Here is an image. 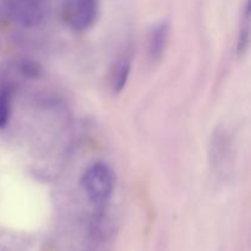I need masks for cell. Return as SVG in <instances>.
I'll return each instance as SVG.
<instances>
[{
    "mask_svg": "<svg viewBox=\"0 0 251 251\" xmlns=\"http://www.w3.org/2000/svg\"><path fill=\"white\" fill-rule=\"evenodd\" d=\"M100 9V0H64L61 16L73 31L83 32L96 24Z\"/></svg>",
    "mask_w": 251,
    "mask_h": 251,
    "instance_id": "7a4b0ae2",
    "label": "cell"
},
{
    "mask_svg": "<svg viewBox=\"0 0 251 251\" xmlns=\"http://www.w3.org/2000/svg\"><path fill=\"white\" fill-rule=\"evenodd\" d=\"M11 19L22 27H36L43 21L48 0H5Z\"/></svg>",
    "mask_w": 251,
    "mask_h": 251,
    "instance_id": "3957f363",
    "label": "cell"
},
{
    "mask_svg": "<svg viewBox=\"0 0 251 251\" xmlns=\"http://www.w3.org/2000/svg\"><path fill=\"white\" fill-rule=\"evenodd\" d=\"M250 0H247L243 15V22L240 26L239 34L237 41V53L239 56H243L247 53L250 43Z\"/></svg>",
    "mask_w": 251,
    "mask_h": 251,
    "instance_id": "8992f818",
    "label": "cell"
},
{
    "mask_svg": "<svg viewBox=\"0 0 251 251\" xmlns=\"http://www.w3.org/2000/svg\"><path fill=\"white\" fill-rule=\"evenodd\" d=\"M81 184L88 201L102 207L109 202L114 193L115 174L107 163L96 162L86 169Z\"/></svg>",
    "mask_w": 251,
    "mask_h": 251,
    "instance_id": "6da1fadb",
    "label": "cell"
},
{
    "mask_svg": "<svg viewBox=\"0 0 251 251\" xmlns=\"http://www.w3.org/2000/svg\"><path fill=\"white\" fill-rule=\"evenodd\" d=\"M130 71H131V61L126 56H123L115 63L112 74V88L115 93H120L124 90L129 80Z\"/></svg>",
    "mask_w": 251,
    "mask_h": 251,
    "instance_id": "5b68a950",
    "label": "cell"
},
{
    "mask_svg": "<svg viewBox=\"0 0 251 251\" xmlns=\"http://www.w3.org/2000/svg\"><path fill=\"white\" fill-rule=\"evenodd\" d=\"M171 34V25L168 21H161L154 25L149 37V56L151 60L157 61L163 56Z\"/></svg>",
    "mask_w": 251,
    "mask_h": 251,
    "instance_id": "277c9868",
    "label": "cell"
},
{
    "mask_svg": "<svg viewBox=\"0 0 251 251\" xmlns=\"http://www.w3.org/2000/svg\"><path fill=\"white\" fill-rule=\"evenodd\" d=\"M12 93L9 87L0 88V129L6 127L11 117Z\"/></svg>",
    "mask_w": 251,
    "mask_h": 251,
    "instance_id": "52a82bcc",
    "label": "cell"
}]
</instances>
